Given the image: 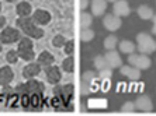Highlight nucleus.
I'll list each match as a JSON object with an SVG mask.
<instances>
[{"label":"nucleus","instance_id":"nucleus-4","mask_svg":"<svg viewBox=\"0 0 156 116\" xmlns=\"http://www.w3.org/2000/svg\"><path fill=\"white\" fill-rule=\"evenodd\" d=\"M21 39V31L18 28H13V27H4L0 31V42L6 45L16 44Z\"/></svg>","mask_w":156,"mask_h":116},{"label":"nucleus","instance_id":"nucleus-13","mask_svg":"<svg viewBox=\"0 0 156 116\" xmlns=\"http://www.w3.org/2000/svg\"><path fill=\"white\" fill-rule=\"evenodd\" d=\"M41 73V65L38 62L34 63H28V65L23 69V77L24 78H27V80H30V78H34V77H37L38 74Z\"/></svg>","mask_w":156,"mask_h":116},{"label":"nucleus","instance_id":"nucleus-38","mask_svg":"<svg viewBox=\"0 0 156 116\" xmlns=\"http://www.w3.org/2000/svg\"><path fill=\"white\" fill-rule=\"evenodd\" d=\"M0 44H2V42H0ZM0 52H2V45H0Z\"/></svg>","mask_w":156,"mask_h":116},{"label":"nucleus","instance_id":"nucleus-17","mask_svg":"<svg viewBox=\"0 0 156 116\" xmlns=\"http://www.w3.org/2000/svg\"><path fill=\"white\" fill-rule=\"evenodd\" d=\"M38 63L41 65V67H48L52 66L55 63V56L48 51H42L38 56Z\"/></svg>","mask_w":156,"mask_h":116},{"label":"nucleus","instance_id":"nucleus-29","mask_svg":"<svg viewBox=\"0 0 156 116\" xmlns=\"http://www.w3.org/2000/svg\"><path fill=\"white\" fill-rule=\"evenodd\" d=\"M111 76H113V69L111 67H105V69L98 70V77L101 80H108Z\"/></svg>","mask_w":156,"mask_h":116},{"label":"nucleus","instance_id":"nucleus-36","mask_svg":"<svg viewBox=\"0 0 156 116\" xmlns=\"http://www.w3.org/2000/svg\"><path fill=\"white\" fill-rule=\"evenodd\" d=\"M107 3H114V2H117V0H105Z\"/></svg>","mask_w":156,"mask_h":116},{"label":"nucleus","instance_id":"nucleus-18","mask_svg":"<svg viewBox=\"0 0 156 116\" xmlns=\"http://www.w3.org/2000/svg\"><path fill=\"white\" fill-rule=\"evenodd\" d=\"M16 11H17L18 17H31L33 14V7L28 2H20L16 7Z\"/></svg>","mask_w":156,"mask_h":116},{"label":"nucleus","instance_id":"nucleus-2","mask_svg":"<svg viewBox=\"0 0 156 116\" xmlns=\"http://www.w3.org/2000/svg\"><path fill=\"white\" fill-rule=\"evenodd\" d=\"M136 49L144 55H152L156 52V41L146 32H139L136 35Z\"/></svg>","mask_w":156,"mask_h":116},{"label":"nucleus","instance_id":"nucleus-7","mask_svg":"<svg viewBox=\"0 0 156 116\" xmlns=\"http://www.w3.org/2000/svg\"><path fill=\"white\" fill-rule=\"evenodd\" d=\"M31 18L34 20V22H35L37 25H48L49 22H51L52 20V15L49 11L44 10V8H37L35 11H33V14H31Z\"/></svg>","mask_w":156,"mask_h":116},{"label":"nucleus","instance_id":"nucleus-37","mask_svg":"<svg viewBox=\"0 0 156 116\" xmlns=\"http://www.w3.org/2000/svg\"><path fill=\"white\" fill-rule=\"evenodd\" d=\"M6 2H9V3H13V2H16V0H6Z\"/></svg>","mask_w":156,"mask_h":116},{"label":"nucleus","instance_id":"nucleus-21","mask_svg":"<svg viewBox=\"0 0 156 116\" xmlns=\"http://www.w3.org/2000/svg\"><path fill=\"white\" fill-rule=\"evenodd\" d=\"M91 24H93V14H90V13H82L80 14V27H82V29L90 28Z\"/></svg>","mask_w":156,"mask_h":116},{"label":"nucleus","instance_id":"nucleus-24","mask_svg":"<svg viewBox=\"0 0 156 116\" xmlns=\"http://www.w3.org/2000/svg\"><path fill=\"white\" fill-rule=\"evenodd\" d=\"M93 38H94V31H93V29H90V28L82 29L80 39L83 41V42H90V41H93Z\"/></svg>","mask_w":156,"mask_h":116},{"label":"nucleus","instance_id":"nucleus-33","mask_svg":"<svg viewBox=\"0 0 156 116\" xmlns=\"http://www.w3.org/2000/svg\"><path fill=\"white\" fill-rule=\"evenodd\" d=\"M6 24H7V18L4 17V15H0V31L6 27Z\"/></svg>","mask_w":156,"mask_h":116},{"label":"nucleus","instance_id":"nucleus-20","mask_svg":"<svg viewBox=\"0 0 156 116\" xmlns=\"http://www.w3.org/2000/svg\"><path fill=\"white\" fill-rule=\"evenodd\" d=\"M136 13H138V15L142 18V20H152L153 17V10L149 6H146V4H142V6H139L138 10H136Z\"/></svg>","mask_w":156,"mask_h":116},{"label":"nucleus","instance_id":"nucleus-14","mask_svg":"<svg viewBox=\"0 0 156 116\" xmlns=\"http://www.w3.org/2000/svg\"><path fill=\"white\" fill-rule=\"evenodd\" d=\"M135 106H136V109L142 111V112H152L153 111L152 99L149 98L148 95H141V97L135 101Z\"/></svg>","mask_w":156,"mask_h":116},{"label":"nucleus","instance_id":"nucleus-22","mask_svg":"<svg viewBox=\"0 0 156 116\" xmlns=\"http://www.w3.org/2000/svg\"><path fill=\"white\" fill-rule=\"evenodd\" d=\"M118 46V39H117L115 35H108L104 39V48L107 51H113Z\"/></svg>","mask_w":156,"mask_h":116},{"label":"nucleus","instance_id":"nucleus-30","mask_svg":"<svg viewBox=\"0 0 156 116\" xmlns=\"http://www.w3.org/2000/svg\"><path fill=\"white\" fill-rule=\"evenodd\" d=\"M63 52H65L68 56L73 55V52H75V41H73V39L66 41V44L63 45Z\"/></svg>","mask_w":156,"mask_h":116},{"label":"nucleus","instance_id":"nucleus-10","mask_svg":"<svg viewBox=\"0 0 156 116\" xmlns=\"http://www.w3.org/2000/svg\"><path fill=\"white\" fill-rule=\"evenodd\" d=\"M45 76H47V80L48 83L51 84H58L59 81H61L62 78V73L61 70H59V67H56V66H48V67H45Z\"/></svg>","mask_w":156,"mask_h":116},{"label":"nucleus","instance_id":"nucleus-35","mask_svg":"<svg viewBox=\"0 0 156 116\" xmlns=\"http://www.w3.org/2000/svg\"><path fill=\"white\" fill-rule=\"evenodd\" d=\"M152 34L156 36V27H155V25H153V28H152Z\"/></svg>","mask_w":156,"mask_h":116},{"label":"nucleus","instance_id":"nucleus-1","mask_svg":"<svg viewBox=\"0 0 156 116\" xmlns=\"http://www.w3.org/2000/svg\"><path fill=\"white\" fill-rule=\"evenodd\" d=\"M16 24H17L18 29L26 36L31 38V39H41L44 36L42 27L37 25L31 17H18Z\"/></svg>","mask_w":156,"mask_h":116},{"label":"nucleus","instance_id":"nucleus-25","mask_svg":"<svg viewBox=\"0 0 156 116\" xmlns=\"http://www.w3.org/2000/svg\"><path fill=\"white\" fill-rule=\"evenodd\" d=\"M94 67L97 70H101V69H105V67H108V63L105 60V56H101V55H98L94 58Z\"/></svg>","mask_w":156,"mask_h":116},{"label":"nucleus","instance_id":"nucleus-15","mask_svg":"<svg viewBox=\"0 0 156 116\" xmlns=\"http://www.w3.org/2000/svg\"><path fill=\"white\" fill-rule=\"evenodd\" d=\"M91 14L96 17H101L107 10V2L105 0H91L90 3Z\"/></svg>","mask_w":156,"mask_h":116},{"label":"nucleus","instance_id":"nucleus-32","mask_svg":"<svg viewBox=\"0 0 156 116\" xmlns=\"http://www.w3.org/2000/svg\"><path fill=\"white\" fill-rule=\"evenodd\" d=\"M89 6H90V0H80V8L82 10H86Z\"/></svg>","mask_w":156,"mask_h":116},{"label":"nucleus","instance_id":"nucleus-3","mask_svg":"<svg viewBox=\"0 0 156 116\" xmlns=\"http://www.w3.org/2000/svg\"><path fill=\"white\" fill-rule=\"evenodd\" d=\"M17 52H18L20 59H23V60H26V62L34 60L35 55H34V45H33L31 38L21 36V39L18 41V45H17Z\"/></svg>","mask_w":156,"mask_h":116},{"label":"nucleus","instance_id":"nucleus-8","mask_svg":"<svg viewBox=\"0 0 156 116\" xmlns=\"http://www.w3.org/2000/svg\"><path fill=\"white\" fill-rule=\"evenodd\" d=\"M131 13V7L127 0H117L113 3V14L118 15V17H128Z\"/></svg>","mask_w":156,"mask_h":116},{"label":"nucleus","instance_id":"nucleus-12","mask_svg":"<svg viewBox=\"0 0 156 116\" xmlns=\"http://www.w3.org/2000/svg\"><path fill=\"white\" fill-rule=\"evenodd\" d=\"M14 78V71L10 66H2L0 67V85H9Z\"/></svg>","mask_w":156,"mask_h":116},{"label":"nucleus","instance_id":"nucleus-34","mask_svg":"<svg viewBox=\"0 0 156 116\" xmlns=\"http://www.w3.org/2000/svg\"><path fill=\"white\" fill-rule=\"evenodd\" d=\"M152 21H153V25L156 27V14H153V17H152Z\"/></svg>","mask_w":156,"mask_h":116},{"label":"nucleus","instance_id":"nucleus-16","mask_svg":"<svg viewBox=\"0 0 156 116\" xmlns=\"http://www.w3.org/2000/svg\"><path fill=\"white\" fill-rule=\"evenodd\" d=\"M120 71L122 76H125L127 78H129V80H138L139 77H141V70L136 69V67H134V66H121L120 67Z\"/></svg>","mask_w":156,"mask_h":116},{"label":"nucleus","instance_id":"nucleus-26","mask_svg":"<svg viewBox=\"0 0 156 116\" xmlns=\"http://www.w3.org/2000/svg\"><path fill=\"white\" fill-rule=\"evenodd\" d=\"M18 59H20V56H18V52L17 49H11V51H9L7 53H6V60H7L10 65H14V63L18 62Z\"/></svg>","mask_w":156,"mask_h":116},{"label":"nucleus","instance_id":"nucleus-27","mask_svg":"<svg viewBox=\"0 0 156 116\" xmlns=\"http://www.w3.org/2000/svg\"><path fill=\"white\" fill-rule=\"evenodd\" d=\"M135 109H136V106H135V102H125L122 106H121V112L124 113H134L135 112Z\"/></svg>","mask_w":156,"mask_h":116},{"label":"nucleus","instance_id":"nucleus-11","mask_svg":"<svg viewBox=\"0 0 156 116\" xmlns=\"http://www.w3.org/2000/svg\"><path fill=\"white\" fill-rule=\"evenodd\" d=\"M24 85H26V92L27 94H30V95H34V94L41 95L44 92V84L41 83V81H38V80L30 78Z\"/></svg>","mask_w":156,"mask_h":116},{"label":"nucleus","instance_id":"nucleus-9","mask_svg":"<svg viewBox=\"0 0 156 116\" xmlns=\"http://www.w3.org/2000/svg\"><path fill=\"white\" fill-rule=\"evenodd\" d=\"M104 56H105L107 63H108V67H111V69H120L121 66H122V59L120 56V52H117L115 49L107 51V53Z\"/></svg>","mask_w":156,"mask_h":116},{"label":"nucleus","instance_id":"nucleus-28","mask_svg":"<svg viewBox=\"0 0 156 116\" xmlns=\"http://www.w3.org/2000/svg\"><path fill=\"white\" fill-rule=\"evenodd\" d=\"M66 44V39L63 35H55L52 38V45L55 48H63V45Z\"/></svg>","mask_w":156,"mask_h":116},{"label":"nucleus","instance_id":"nucleus-5","mask_svg":"<svg viewBox=\"0 0 156 116\" xmlns=\"http://www.w3.org/2000/svg\"><path fill=\"white\" fill-rule=\"evenodd\" d=\"M128 63L139 70H148L149 67H151V65H152V60H151V58H149L148 55L131 53L129 56H128Z\"/></svg>","mask_w":156,"mask_h":116},{"label":"nucleus","instance_id":"nucleus-19","mask_svg":"<svg viewBox=\"0 0 156 116\" xmlns=\"http://www.w3.org/2000/svg\"><path fill=\"white\" fill-rule=\"evenodd\" d=\"M118 49H120L121 53L131 55L135 52L136 45H135L132 41H121V42H118Z\"/></svg>","mask_w":156,"mask_h":116},{"label":"nucleus","instance_id":"nucleus-23","mask_svg":"<svg viewBox=\"0 0 156 116\" xmlns=\"http://www.w3.org/2000/svg\"><path fill=\"white\" fill-rule=\"evenodd\" d=\"M61 67L65 73H72L73 70H75V59H73L72 56H68V58L62 62Z\"/></svg>","mask_w":156,"mask_h":116},{"label":"nucleus","instance_id":"nucleus-39","mask_svg":"<svg viewBox=\"0 0 156 116\" xmlns=\"http://www.w3.org/2000/svg\"><path fill=\"white\" fill-rule=\"evenodd\" d=\"M0 10H2V3H0Z\"/></svg>","mask_w":156,"mask_h":116},{"label":"nucleus","instance_id":"nucleus-31","mask_svg":"<svg viewBox=\"0 0 156 116\" xmlns=\"http://www.w3.org/2000/svg\"><path fill=\"white\" fill-rule=\"evenodd\" d=\"M96 77V73L94 71H90V70H87V71H84L83 74V80L86 81V83H90V81H93V78Z\"/></svg>","mask_w":156,"mask_h":116},{"label":"nucleus","instance_id":"nucleus-6","mask_svg":"<svg viewBox=\"0 0 156 116\" xmlns=\"http://www.w3.org/2000/svg\"><path fill=\"white\" fill-rule=\"evenodd\" d=\"M103 25L110 32H115L122 25V20H121V17H118L115 14H105L104 18H103Z\"/></svg>","mask_w":156,"mask_h":116}]
</instances>
